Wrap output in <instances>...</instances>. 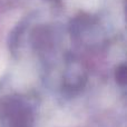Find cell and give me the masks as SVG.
Wrapping results in <instances>:
<instances>
[{
    "instance_id": "6da1fadb",
    "label": "cell",
    "mask_w": 127,
    "mask_h": 127,
    "mask_svg": "<svg viewBox=\"0 0 127 127\" xmlns=\"http://www.w3.org/2000/svg\"><path fill=\"white\" fill-rule=\"evenodd\" d=\"M0 121L3 127H32V113L24 100L9 97L0 104Z\"/></svg>"
},
{
    "instance_id": "7a4b0ae2",
    "label": "cell",
    "mask_w": 127,
    "mask_h": 127,
    "mask_svg": "<svg viewBox=\"0 0 127 127\" xmlns=\"http://www.w3.org/2000/svg\"><path fill=\"white\" fill-rule=\"evenodd\" d=\"M116 78H117V83H119L121 85H125L126 81V68L124 66L118 68L116 74Z\"/></svg>"
}]
</instances>
